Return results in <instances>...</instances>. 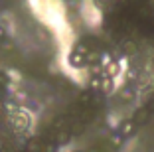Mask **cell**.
<instances>
[{"mask_svg": "<svg viewBox=\"0 0 154 152\" xmlns=\"http://www.w3.org/2000/svg\"><path fill=\"white\" fill-rule=\"evenodd\" d=\"M132 130H134V121H127V123H122V134H125V136H127V134H131Z\"/></svg>", "mask_w": 154, "mask_h": 152, "instance_id": "2", "label": "cell"}, {"mask_svg": "<svg viewBox=\"0 0 154 152\" xmlns=\"http://www.w3.org/2000/svg\"><path fill=\"white\" fill-rule=\"evenodd\" d=\"M121 95H122V99H127V101H131V99H132L131 91H125V89H122V91H121Z\"/></svg>", "mask_w": 154, "mask_h": 152, "instance_id": "5", "label": "cell"}, {"mask_svg": "<svg viewBox=\"0 0 154 152\" xmlns=\"http://www.w3.org/2000/svg\"><path fill=\"white\" fill-rule=\"evenodd\" d=\"M146 109H148V111H150V109H154V99H152V101L148 103V107H146Z\"/></svg>", "mask_w": 154, "mask_h": 152, "instance_id": "6", "label": "cell"}, {"mask_svg": "<svg viewBox=\"0 0 154 152\" xmlns=\"http://www.w3.org/2000/svg\"><path fill=\"white\" fill-rule=\"evenodd\" d=\"M146 119H148V109H146V107L138 109V111L134 113V116H132V121H134V125H136V123H144Z\"/></svg>", "mask_w": 154, "mask_h": 152, "instance_id": "1", "label": "cell"}, {"mask_svg": "<svg viewBox=\"0 0 154 152\" xmlns=\"http://www.w3.org/2000/svg\"><path fill=\"white\" fill-rule=\"evenodd\" d=\"M122 49H125V54L132 55V54H134V51H136V44H134V42H127V44H125V48H122Z\"/></svg>", "mask_w": 154, "mask_h": 152, "instance_id": "3", "label": "cell"}, {"mask_svg": "<svg viewBox=\"0 0 154 152\" xmlns=\"http://www.w3.org/2000/svg\"><path fill=\"white\" fill-rule=\"evenodd\" d=\"M107 73H109V79L113 75H117V73H119V65H117V63H111V65L107 67Z\"/></svg>", "mask_w": 154, "mask_h": 152, "instance_id": "4", "label": "cell"}]
</instances>
